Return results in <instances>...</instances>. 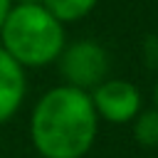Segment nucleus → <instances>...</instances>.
<instances>
[{"mask_svg": "<svg viewBox=\"0 0 158 158\" xmlns=\"http://www.w3.org/2000/svg\"><path fill=\"white\" fill-rule=\"evenodd\" d=\"M96 131L99 116L89 91L67 84L44 91L30 116V138L42 158H84Z\"/></svg>", "mask_w": 158, "mask_h": 158, "instance_id": "f257e3e1", "label": "nucleus"}, {"mask_svg": "<svg viewBox=\"0 0 158 158\" xmlns=\"http://www.w3.org/2000/svg\"><path fill=\"white\" fill-rule=\"evenodd\" d=\"M25 69L0 47V123L10 121L25 101Z\"/></svg>", "mask_w": 158, "mask_h": 158, "instance_id": "39448f33", "label": "nucleus"}, {"mask_svg": "<svg viewBox=\"0 0 158 158\" xmlns=\"http://www.w3.org/2000/svg\"><path fill=\"white\" fill-rule=\"evenodd\" d=\"M133 138L143 148L158 146V109H141V114L133 118Z\"/></svg>", "mask_w": 158, "mask_h": 158, "instance_id": "0eeeda50", "label": "nucleus"}, {"mask_svg": "<svg viewBox=\"0 0 158 158\" xmlns=\"http://www.w3.org/2000/svg\"><path fill=\"white\" fill-rule=\"evenodd\" d=\"M91 104L99 118L109 123H128L141 114V91L126 79H106L91 94Z\"/></svg>", "mask_w": 158, "mask_h": 158, "instance_id": "20e7f679", "label": "nucleus"}, {"mask_svg": "<svg viewBox=\"0 0 158 158\" xmlns=\"http://www.w3.org/2000/svg\"><path fill=\"white\" fill-rule=\"evenodd\" d=\"M15 5H42V0H12Z\"/></svg>", "mask_w": 158, "mask_h": 158, "instance_id": "1a4fd4ad", "label": "nucleus"}, {"mask_svg": "<svg viewBox=\"0 0 158 158\" xmlns=\"http://www.w3.org/2000/svg\"><path fill=\"white\" fill-rule=\"evenodd\" d=\"M153 96H156V109H158V84H156V94Z\"/></svg>", "mask_w": 158, "mask_h": 158, "instance_id": "9d476101", "label": "nucleus"}, {"mask_svg": "<svg viewBox=\"0 0 158 158\" xmlns=\"http://www.w3.org/2000/svg\"><path fill=\"white\" fill-rule=\"evenodd\" d=\"M96 2H99V0H42V5H44L62 25L77 22V20L86 17V15L96 7Z\"/></svg>", "mask_w": 158, "mask_h": 158, "instance_id": "423d86ee", "label": "nucleus"}, {"mask_svg": "<svg viewBox=\"0 0 158 158\" xmlns=\"http://www.w3.org/2000/svg\"><path fill=\"white\" fill-rule=\"evenodd\" d=\"M59 72L64 77L67 86L94 91L101 81H106L109 74V54L106 49L94 40H77L69 42L59 54Z\"/></svg>", "mask_w": 158, "mask_h": 158, "instance_id": "7ed1b4c3", "label": "nucleus"}, {"mask_svg": "<svg viewBox=\"0 0 158 158\" xmlns=\"http://www.w3.org/2000/svg\"><path fill=\"white\" fill-rule=\"evenodd\" d=\"M0 47L22 69L47 67L67 47L64 25L44 5H12L0 30Z\"/></svg>", "mask_w": 158, "mask_h": 158, "instance_id": "f03ea898", "label": "nucleus"}, {"mask_svg": "<svg viewBox=\"0 0 158 158\" xmlns=\"http://www.w3.org/2000/svg\"><path fill=\"white\" fill-rule=\"evenodd\" d=\"M12 0H0V30H2V25H5V20H7V15H10V10H12Z\"/></svg>", "mask_w": 158, "mask_h": 158, "instance_id": "6e6552de", "label": "nucleus"}]
</instances>
